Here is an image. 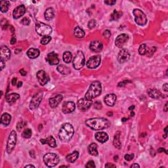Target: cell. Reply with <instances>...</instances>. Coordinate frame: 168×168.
<instances>
[{"instance_id":"obj_1","label":"cell","mask_w":168,"mask_h":168,"mask_svg":"<svg viewBox=\"0 0 168 168\" xmlns=\"http://www.w3.org/2000/svg\"><path fill=\"white\" fill-rule=\"evenodd\" d=\"M86 124L87 126L95 131L106 129L111 125L110 122L108 120L103 118H91L86 121Z\"/></svg>"},{"instance_id":"obj_2","label":"cell","mask_w":168,"mask_h":168,"mask_svg":"<svg viewBox=\"0 0 168 168\" xmlns=\"http://www.w3.org/2000/svg\"><path fill=\"white\" fill-rule=\"evenodd\" d=\"M74 134V129L72 125L68 123H66L62 125L61 128L60 129L59 137L60 141L67 143L72 139Z\"/></svg>"},{"instance_id":"obj_3","label":"cell","mask_w":168,"mask_h":168,"mask_svg":"<svg viewBox=\"0 0 168 168\" xmlns=\"http://www.w3.org/2000/svg\"><path fill=\"white\" fill-rule=\"evenodd\" d=\"M102 93L101 84L98 81L93 82L89 86L88 90L85 95V98L87 100H92L93 98L97 97Z\"/></svg>"},{"instance_id":"obj_4","label":"cell","mask_w":168,"mask_h":168,"mask_svg":"<svg viewBox=\"0 0 168 168\" xmlns=\"http://www.w3.org/2000/svg\"><path fill=\"white\" fill-rule=\"evenodd\" d=\"M44 162L48 167H53L59 163L60 159L56 154L48 153L44 156Z\"/></svg>"},{"instance_id":"obj_5","label":"cell","mask_w":168,"mask_h":168,"mask_svg":"<svg viewBox=\"0 0 168 168\" xmlns=\"http://www.w3.org/2000/svg\"><path fill=\"white\" fill-rule=\"evenodd\" d=\"M35 30H36L38 34L43 37L49 36L52 33L53 31L52 28L50 26L46 24L41 23V22H38L36 24Z\"/></svg>"},{"instance_id":"obj_6","label":"cell","mask_w":168,"mask_h":168,"mask_svg":"<svg viewBox=\"0 0 168 168\" xmlns=\"http://www.w3.org/2000/svg\"><path fill=\"white\" fill-rule=\"evenodd\" d=\"M133 14L135 16V21L138 25L145 26L147 23V18L146 15L139 9H135L133 11Z\"/></svg>"},{"instance_id":"obj_7","label":"cell","mask_w":168,"mask_h":168,"mask_svg":"<svg viewBox=\"0 0 168 168\" xmlns=\"http://www.w3.org/2000/svg\"><path fill=\"white\" fill-rule=\"evenodd\" d=\"M85 56L81 51H78L73 60V66L76 70H80L85 65Z\"/></svg>"},{"instance_id":"obj_8","label":"cell","mask_w":168,"mask_h":168,"mask_svg":"<svg viewBox=\"0 0 168 168\" xmlns=\"http://www.w3.org/2000/svg\"><path fill=\"white\" fill-rule=\"evenodd\" d=\"M17 143V133L15 130H13L11 132L9 136L7 144V152L8 154H11L14 150L15 145Z\"/></svg>"},{"instance_id":"obj_9","label":"cell","mask_w":168,"mask_h":168,"mask_svg":"<svg viewBox=\"0 0 168 168\" xmlns=\"http://www.w3.org/2000/svg\"><path fill=\"white\" fill-rule=\"evenodd\" d=\"M42 98H43V93L42 92H39L37 93H35L31 100L30 103V108L31 110H35L36 109L40 103H41Z\"/></svg>"},{"instance_id":"obj_10","label":"cell","mask_w":168,"mask_h":168,"mask_svg":"<svg viewBox=\"0 0 168 168\" xmlns=\"http://www.w3.org/2000/svg\"><path fill=\"white\" fill-rule=\"evenodd\" d=\"M101 58L100 55H95L91 57L87 62V66L88 68L95 69L100 65Z\"/></svg>"},{"instance_id":"obj_11","label":"cell","mask_w":168,"mask_h":168,"mask_svg":"<svg viewBox=\"0 0 168 168\" xmlns=\"http://www.w3.org/2000/svg\"><path fill=\"white\" fill-rule=\"evenodd\" d=\"M93 104L92 100H87L86 98H80L78 102V107L80 110L82 112H85L88 110Z\"/></svg>"},{"instance_id":"obj_12","label":"cell","mask_w":168,"mask_h":168,"mask_svg":"<svg viewBox=\"0 0 168 168\" xmlns=\"http://www.w3.org/2000/svg\"><path fill=\"white\" fill-rule=\"evenodd\" d=\"M129 40V36L128 35L125 34V33H122L118 35L116 37L115 40V45L116 47H118V48H122L125 44L127 43Z\"/></svg>"},{"instance_id":"obj_13","label":"cell","mask_w":168,"mask_h":168,"mask_svg":"<svg viewBox=\"0 0 168 168\" xmlns=\"http://www.w3.org/2000/svg\"><path fill=\"white\" fill-rule=\"evenodd\" d=\"M130 58V53L126 49H123L121 50L118 55V60L121 64L127 62Z\"/></svg>"},{"instance_id":"obj_14","label":"cell","mask_w":168,"mask_h":168,"mask_svg":"<svg viewBox=\"0 0 168 168\" xmlns=\"http://www.w3.org/2000/svg\"><path fill=\"white\" fill-rule=\"evenodd\" d=\"M37 78L41 86H45L49 81V76L47 74L44 70H39L37 72Z\"/></svg>"},{"instance_id":"obj_15","label":"cell","mask_w":168,"mask_h":168,"mask_svg":"<svg viewBox=\"0 0 168 168\" xmlns=\"http://www.w3.org/2000/svg\"><path fill=\"white\" fill-rule=\"evenodd\" d=\"M26 7L24 5H21L17 7L13 12V17L14 19H18L25 14Z\"/></svg>"},{"instance_id":"obj_16","label":"cell","mask_w":168,"mask_h":168,"mask_svg":"<svg viewBox=\"0 0 168 168\" xmlns=\"http://www.w3.org/2000/svg\"><path fill=\"white\" fill-rule=\"evenodd\" d=\"M76 109V105L72 101H68L64 102L62 110L64 114H70L73 112Z\"/></svg>"},{"instance_id":"obj_17","label":"cell","mask_w":168,"mask_h":168,"mask_svg":"<svg viewBox=\"0 0 168 168\" xmlns=\"http://www.w3.org/2000/svg\"><path fill=\"white\" fill-rule=\"evenodd\" d=\"M46 60L51 65H57L59 62V59L58 55L55 52L49 53L47 56Z\"/></svg>"},{"instance_id":"obj_18","label":"cell","mask_w":168,"mask_h":168,"mask_svg":"<svg viewBox=\"0 0 168 168\" xmlns=\"http://www.w3.org/2000/svg\"><path fill=\"white\" fill-rule=\"evenodd\" d=\"M89 48L92 51L95 53H98L102 50L103 48V44L100 41L98 40H95L91 42Z\"/></svg>"},{"instance_id":"obj_19","label":"cell","mask_w":168,"mask_h":168,"mask_svg":"<svg viewBox=\"0 0 168 168\" xmlns=\"http://www.w3.org/2000/svg\"><path fill=\"white\" fill-rule=\"evenodd\" d=\"M62 98H63V97L62 95H57L55 97L50 98L49 100V105L51 108H55L61 102Z\"/></svg>"},{"instance_id":"obj_20","label":"cell","mask_w":168,"mask_h":168,"mask_svg":"<svg viewBox=\"0 0 168 168\" xmlns=\"http://www.w3.org/2000/svg\"><path fill=\"white\" fill-rule=\"evenodd\" d=\"M0 54H1V60H3L5 62L9 59L11 57V51L7 46L1 47Z\"/></svg>"},{"instance_id":"obj_21","label":"cell","mask_w":168,"mask_h":168,"mask_svg":"<svg viewBox=\"0 0 168 168\" xmlns=\"http://www.w3.org/2000/svg\"><path fill=\"white\" fill-rule=\"evenodd\" d=\"M149 97L155 99H158L160 98H163V95L160 91L156 89H149L147 91Z\"/></svg>"},{"instance_id":"obj_22","label":"cell","mask_w":168,"mask_h":168,"mask_svg":"<svg viewBox=\"0 0 168 168\" xmlns=\"http://www.w3.org/2000/svg\"><path fill=\"white\" fill-rule=\"evenodd\" d=\"M116 96L115 94H108L104 97V102L108 106H113L116 102Z\"/></svg>"},{"instance_id":"obj_23","label":"cell","mask_w":168,"mask_h":168,"mask_svg":"<svg viewBox=\"0 0 168 168\" xmlns=\"http://www.w3.org/2000/svg\"><path fill=\"white\" fill-rule=\"evenodd\" d=\"M40 142L41 143V144H44V145L48 144L51 148H55L56 147H57L56 141L54 139V137H53V136H49L48 138L44 139H41L40 140Z\"/></svg>"},{"instance_id":"obj_24","label":"cell","mask_w":168,"mask_h":168,"mask_svg":"<svg viewBox=\"0 0 168 168\" xmlns=\"http://www.w3.org/2000/svg\"><path fill=\"white\" fill-rule=\"evenodd\" d=\"M95 139L98 142L104 143L108 140V135L105 132H97L95 134Z\"/></svg>"},{"instance_id":"obj_25","label":"cell","mask_w":168,"mask_h":168,"mask_svg":"<svg viewBox=\"0 0 168 168\" xmlns=\"http://www.w3.org/2000/svg\"><path fill=\"white\" fill-rule=\"evenodd\" d=\"M20 98V95L17 93H10L6 95L5 99L7 102L9 103L10 104H12L13 103H15L17 100Z\"/></svg>"},{"instance_id":"obj_26","label":"cell","mask_w":168,"mask_h":168,"mask_svg":"<svg viewBox=\"0 0 168 168\" xmlns=\"http://www.w3.org/2000/svg\"><path fill=\"white\" fill-rule=\"evenodd\" d=\"M26 54H27V56L28 57V58H30V59H35V58H37L39 57V55L40 54V51L39 49H34V48H30L29 49L27 53H26Z\"/></svg>"},{"instance_id":"obj_27","label":"cell","mask_w":168,"mask_h":168,"mask_svg":"<svg viewBox=\"0 0 168 168\" xmlns=\"http://www.w3.org/2000/svg\"><path fill=\"white\" fill-rule=\"evenodd\" d=\"M78 156H79V152L78 151H74L71 154H69L66 156V160L69 163H74L77 160Z\"/></svg>"},{"instance_id":"obj_28","label":"cell","mask_w":168,"mask_h":168,"mask_svg":"<svg viewBox=\"0 0 168 168\" xmlns=\"http://www.w3.org/2000/svg\"><path fill=\"white\" fill-rule=\"evenodd\" d=\"M44 16H45V19H46V21H51V20H52L55 17L54 11H53V9L51 7L48 8L46 10V11H45Z\"/></svg>"},{"instance_id":"obj_29","label":"cell","mask_w":168,"mask_h":168,"mask_svg":"<svg viewBox=\"0 0 168 168\" xmlns=\"http://www.w3.org/2000/svg\"><path fill=\"white\" fill-rule=\"evenodd\" d=\"M11 120V116L9 114L5 113L1 116V123L5 126H7V125L10 124Z\"/></svg>"},{"instance_id":"obj_30","label":"cell","mask_w":168,"mask_h":168,"mask_svg":"<svg viewBox=\"0 0 168 168\" xmlns=\"http://www.w3.org/2000/svg\"><path fill=\"white\" fill-rule=\"evenodd\" d=\"M89 153L93 156H97L98 152L97 151V145L96 143H91L88 147Z\"/></svg>"},{"instance_id":"obj_31","label":"cell","mask_w":168,"mask_h":168,"mask_svg":"<svg viewBox=\"0 0 168 168\" xmlns=\"http://www.w3.org/2000/svg\"><path fill=\"white\" fill-rule=\"evenodd\" d=\"M120 132L118 131L115 135V136H114V141H113L114 147L118 149H120L121 147H122V144H121V142L120 141Z\"/></svg>"},{"instance_id":"obj_32","label":"cell","mask_w":168,"mask_h":168,"mask_svg":"<svg viewBox=\"0 0 168 168\" xmlns=\"http://www.w3.org/2000/svg\"><path fill=\"white\" fill-rule=\"evenodd\" d=\"M57 70L58 72H59L61 74L63 75H68L71 72L70 68H69L68 67L66 66L65 65H63V64H60V65L58 66Z\"/></svg>"},{"instance_id":"obj_33","label":"cell","mask_w":168,"mask_h":168,"mask_svg":"<svg viewBox=\"0 0 168 168\" xmlns=\"http://www.w3.org/2000/svg\"><path fill=\"white\" fill-rule=\"evenodd\" d=\"M74 34L76 38H83L85 36L86 33L79 26H76L74 28Z\"/></svg>"},{"instance_id":"obj_34","label":"cell","mask_w":168,"mask_h":168,"mask_svg":"<svg viewBox=\"0 0 168 168\" xmlns=\"http://www.w3.org/2000/svg\"><path fill=\"white\" fill-rule=\"evenodd\" d=\"M10 3L8 1H2L0 2V9L2 13H6L9 7Z\"/></svg>"},{"instance_id":"obj_35","label":"cell","mask_w":168,"mask_h":168,"mask_svg":"<svg viewBox=\"0 0 168 168\" xmlns=\"http://www.w3.org/2000/svg\"><path fill=\"white\" fill-rule=\"evenodd\" d=\"M72 56L70 52L69 51H66V52L64 53L63 56H62V59L64 62L66 63H70L72 60Z\"/></svg>"},{"instance_id":"obj_36","label":"cell","mask_w":168,"mask_h":168,"mask_svg":"<svg viewBox=\"0 0 168 168\" xmlns=\"http://www.w3.org/2000/svg\"><path fill=\"white\" fill-rule=\"evenodd\" d=\"M122 12H119V11L114 10L113 13L111 15V20H112V21H117V20L119 19L120 18L122 17Z\"/></svg>"},{"instance_id":"obj_37","label":"cell","mask_w":168,"mask_h":168,"mask_svg":"<svg viewBox=\"0 0 168 168\" xmlns=\"http://www.w3.org/2000/svg\"><path fill=\"white\" fill-rule=\"evenodd\" d=\"M32 130H31L30 129L28 128V129H24L23 132H22V137H24V139H29L32 137Z\"/></svg>"},{"instance_id":"obj_38","label":"cell","mask_w":168,"mask_h":168,"mask_svg":"<svg viewBox=\"0 0 168 168\" xmlns=\"http://www.w3.org/2000/svg\"><path fill=\"white\" fill-rule=\"evenodd\" d=\"M139 53L141 55H144L147 53V46L145 44L141 45L139 48Z\"/></svg>"},{"instance_id":"obj_39","label":"cell","mask_w":168,"mask_h":168,"mask_svg":"<svg viewBox=\"0 0 168 168\" xmlns=\"http://www.w3.org/2000/svg\"><path fill=\"white\" fill-rule=\"evenodd\" d=\"M51 40V37L49 36H44L41 38V44L42 45H46L49 43V41H50Z\"/></svg>"},{"instance_id":"obj_40","label":"cell","mask_w":168,"mask_h":168,"mask_svg":"<svg viewBox=\"0 0 168 168\" xmlns=\"http://www.w3.org/2000/svg\"><path fill=\"white\" fill-rule=\"evenodd\" d=\"M96 24H97V22H96L95 20H91V21L88 22V27L90 29L94 28L96 26Z\"/></svg>"},{"instance_id":"obj_41","label":"cell","mask_w":168,"mask_h":168,"mask_svg":"<svg viewBox=\"0 0 168 168\" xmlns=\"http://www.w3.org/2000/svg\"><path fill=\"white\" fill-rule=\"evenodd\" d=\"M86 167H87V168H95V162H94L93 160L89 161V162L87 163V164L86 165Z\"/></svg>"},{"instance_id":"obj_42","label":"cell","mask_w":168,"mask_h":168,"mask_svg":"<svg viewBox=\"0 0 168 168\" xmlns=\"http://www.w3.org/2000/svg\"><path fill=\"white\" fill-rule=\"evenodd\" d=\"M21 23L23 24V25H25V26H28L29 24L30 23V21L29 20L28 18H24V19H22L21 21Z\"/></svg>"},{"instance_id":"obj_43","label":"cell","mask_w":168,"mask_h":168,"mask_svg":"<svg viewBox=\"0 0 168 168\" xmlns=\"http://www.w3.org/2000/svg\"><path fill=\"white\" fill-rule=\"evenodd\" d=\"M103 36H104L105 38H106V39H108V38H110V37L111 36L110 31L109 30H105L104 32H103Z\"/></svg>"},{"instance_id":"obj_44","label":"cell","mask_w":168,"mask_h":168,"mask_svg":"<svg viewBox=\"0 0 168 168\" xmlns=\"http://www.w3.org/2000/svg\"><path fill=\"white\" fill-rule=\"evenodd\" d=\"M134 158V154H125L124 156V158L125 160L127 161H131Z\"/></svg>"},{"instance_id":"obj_45","label":"cell","mask_w":168,"mask_h":168,"mask_svg":"<svg viewBox=\"0 0 168 168\" xmlns=\"http://www.w3.org/2000/svg\"><path fill=\"white\" fill-rule=\"evenodd\" d=\"M24 125H25V124H24V122H19V124H17V130H18V131H21V129L24 127Z\"/></svg>"},{"instance_id":"obj_46","label":"cell","mask_w":168,"mask_h":168,"mask_svg":"<svg viewBox=\"0 0 168 168\" xmlns=\"http://www.w3.org/2000/svg\"><path fill=\"white\" fill-rule=\"evenodd\" d=\"M116 3V1H113V0H108V1H104L105 4H106V5H111V6L114 5Z\"/></svg>"},{"instance_id":"obj_47","label":"cell","mask_w":168,"mask_h":168,"mask_svg":"<svg viewBox=\"0 0 168 168\" xmlns=\"http://www.w3.org/2000/svg\"><path fill=\"white\" fill-rule=\"evenodd\" d=\"M130 82H131L128 81V80H125V81H123L122 82L119 83V84H118V87H124L127 84V83H130Z\"/></svg>"},{"instance_id":"obj_48","label":"cell","mask_w":168,"mask_h":168,"mask_svg":"<svg viewBox=\"0 0 168 168\" xmlns=\"http://www.w3.org/2000/svg\"><path fill=\"white\" fill-rule=\"evenodd\" d=\"M94 107H95V108L97 109V110H99L102 108V104L100 102H96L95 103V105H94Z\"/></svg>"},{"instance_id":"obj_49","label":"cell","mask_w":168,"mask_h":168,"mask_svg":"<svg viewBox=\"0 0 168 168\" xmlns=\"http://www.w3.org/2000/svg\"><path fill=\"white\" fill-rule=\"evenodd\" d=\"M116 165L115 164H113V163H107L106 165H105V167H107V168H109V167H116Z\"/></svg>"},{"instance_id":"obj_50","label":"cell","mask_w":168,"mask_h":168,"mask_svg":"<svg viewBox=\"0 0 168 168\" xmlns=\"http://www.w3.org/2000/svg\"><path fill=\"white\" fill-rule=\"evenodd\" d=\"M5 61H3V60H1V61H0V65H1V70H3L4 68V67L5 66Z\"/></svg>"},{"instance_id":"obj_51","label":"cell","mask_w":168,"mask_h":168,"mask_svg":"<svg viewBox=\"0 0 168 168\" xmlns=\"http://www.w3.org/2000/svg\"><path fill=\"white\" fill-rule=\"evenodd\" d=\"M20 74H21V75L22 76H26V74H27V72L24 70V69H21V70H20L19 71Z\"/></svg>"},{"instance_id":"obj_52","label":"cell","mask_w":168,"mask_h":168,"mask_svg":"<svg viewBox=\"0 0 168 168\" xmlns=\"http://www.w3.org/2000/svg\"><path fill=\"white\" fill-rule=\"evenodd\" d=\"M16 42H17L16 38L15 37V36H13L12 38H11V41H10V44H11V45H14L15 43H16Z\"/></svg>"},{"instance_id":"obj_53","label":"cell","mask_w":168,"mask_h":168,"mask_svg":"<svg viewBox=\"0 0 168 168\" xmlns=\"http://www.w3.org/2000/svg\"><path fill=\"white\" fill-rule=\"evenodd\" d=\"M17 82V78H14L12 80V81H11V84H12L13 86H16Z\"/></svg>"},{"instance_id":"obj_54","label":"cell","mask_w":168,"mask_h":168,"mask_svg":"<svg viewBox=\"0 0 168 168\" xmlns=\"http://www.w3.org/2000/svg\"><path fill=\"white\" fill-rule=\"evenodd\" d=\"M157 152H158V153H161V152H165V154H167L166 150L164 149H163V148H160V149H159L158 150Z\"/></svg>"},{"instance_id":"obj_55","label":"cell","mask_w":168,"mask_h":168,"mask_svg":"<svg viewBox=\"0 0 168 168\" xmlns=\"http://www.w3.org/2000/svg\"><path fill=\"white\" fill-rule=\"evenodd\" d=\"M163 89L164 90V91L165 92H167L168 91V85L167 84H165L163 86Z\"/></svg>"},{"instance_id":"obj_56","label":"cell","mask_w":168,"mask_h":168,"mask_svg":"<svg viewBox=\"0 0 168 168\" xmlns=\"http://www.w3.org/2000/svg\"><path fill=\"white\" fill-rule=\"evenodd\" d=\"M30 156L32 158H35V152H34V151H30Z\"/></svg>"},{"instance_id":"obj_57","label":"cell","mask_w":168,"mask_h":168,"mask_svg":"<svg viewBox=\"0 0 168 168\" xmlns=\"http://www.w3.org/2000/svg\"><path fill=\"white\" fill-rule=\"evenodd\" d=\"M131 167H140V165L137 163H134L131 165Z\"/></svg>"},{"instance_id":"obj_58","label":"cell","mask_w":168,"mask_h":168,"mask_svg":"<svg viewBox=\"0 0 168 168\" xmlns=\"http://www.w3.org/2000/svg\"><path fill=\"white\" fill-rule=\"evenodd\" d=\"M24 167L25 168H28V167H33L34 168L35 166L33 165H25V166H24Z\"/></svg>"},{"instance_id":"obj_59","label":"cell","mask_w":168,"mask_h":168,"mask_svg":"<svg viewBox=\"0 0 168 168\" xmlns=\"http://www.w3.org/2000/svg\"><path fill=\"white\" fill-rule=\"evenodd\" d=\"M22 86V82H19V83H18V85H17V87H21Z\"/></svg>"},{"instance_id":"obj_60","label":"cell","mask_w":168,"mask_h":168,"mask_svg":"<svg viewBox=\"0 0 168 168\" xmlns=\"http://www.w3.org/2000/svg\"><path fill=\"white\" fill-rule=\"evenodd\" d=\"M164 111L165 112H167V102L165 104V107H164Z\"/></svg>"},{"instance_id":"obj_61","label":"cell","mask_w":168,"mask_h":168,"mask_svg":"<svg viewBox=\"0 0 168 168\" xmlns=\"http://www.w3.org/2000/svg\"><path fill=\"white\" fill-rule=\"evenodd\" d=\"M134 108H135V106H130V107H129V110H133Z\"/></svg>"},{"instance_id":"obj_62","label":"cell","mask_w":168,"mask_h":168,"mask_svg":"<svg viewBox=\"0 0 168 168\" xmlns=\"http://www.w3.org/2000/svg\"><path fill=\"white\" fill-rule=\"evenodd\" d=\"M127 120H128V119H127V118H122V121L123 122H125Z\"/></svg>"},{"instance_id":"obj_63","label":"cell","mask_w":168,"mask_h":168,"mask_svg":"<svg viewBox=\"0 0 168 168\" xmlns=\"http://www.w3.org/2000/svg\"><path fill=\"white\" fill-rule=\"evenodd\" d=\"M107 115H108V116H112V112H108L107 113Z\"/></svg>"}]
</instances>
